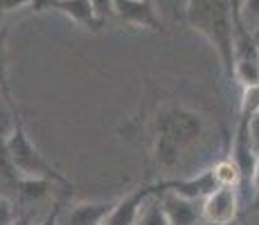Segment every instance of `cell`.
I'll return each mask as SVG.
<instances>
[{
	"label": "cell",
	"mask_w": 259,
	"mask_h": 225,
	"mask_svg": "<svg viewBox=\"0 0 259 225\" xmlns=\"http://www.w3.org/2000/svg\"><path fill=\"white\" fill-rule=\"evenodd\" d=\"M156 192H158V183L142 185V187H136L133 192H128L126 196L115 201L111 214H108V218H106V225H136L138 214H140L144 201Z\"/></svg>",
	"instance_id": "obj_8"
},
{
	"label": "cell",
	"mask_w": 259,
	"mask_h": 225,
	"mask_svg": "<svg viewBox=\"0 0 259 225\" xmlns=\"http://www.w3.org/2000/svg\"><path fill=\"white\" fill-rule=\"evenodd\" d=\"M153 135V158L158 167L178 169L187 153L205 142L207 119L194 108L169 104L156 115Z\"/></svg>",
	"instance_id": "obj_1"
},
{
	"label": "cell",
	"mask_w": 259,
	"mask_h": 225,
	"mask_svg": "<svg viewBox=\"0 0 259 225\" xmlns=\"http://www.w3.org/2000/svg\"><path fill=\"white\" fill-rule=\"evenodd\" d=\"M219 187H221V185H219L217 176H214L212 167L203 169V171H196V173H189V176L158 183V192H174V194H178V196L192 198V201H205Z\"/></svg>",
	"instance_id": "obj_4"
},
{
	"label": "cell",
	"mask_w": 259,
	"mask_h": 225,
	"mask_svg": "<svg viewBox=\"0 0 259 225\" xmlns=\"http://www.w3.org/2000/svg\"><path fill=\"white\" fill-rule=\"evenodd\" d=\"M29 5H32V0H0V18H3L5 14L16 12V9L29 7Z\"/></svg>",
	"instance_id": "obj_17"
},
{
	"label": "cell",
	"mask_w": 259,
	"mask_h": 225,
	"mask_svg": "<svg viewBox=\"0 0 259 225\" xmlns=\"http://www.w3.org/2000/svg\"><path fill=\"white\" fill-rule=\"evenodd\" d=\"M241 225H259V209H248L241 218Z\"/></svg>",
	"instance_id": "obj_22"
},
{
	"label": "cell",
	"mask_w": 259,
	"mask_h": 225,
	"mask_svg": "<svg viewBox=\"0 0 259 225\" xmlns=\"http://www.w3.org/2000/svg\"><path fill=\"white\" fill-rule=\"evenodd\" d=\"M95 14L99 16V21H111L115 18V0H91Z\"/></svg>",
	"instance_id": "obj_16"
},
{
	"label": "cell",
	"mask_w": 259,
	"mask_h": 225,
	"mask_svg": "<svg viewBox=\"0 0 259 225\" xmlns=\"http://www.w3.org/2000/svg\"><path fill=\"white\" fill-rule=\"evenodd\" d=\"M29 9H32V12H48V9H54V12L68 16L70 21H74L86 29H91V32H97V29L104 27V21H99V16L95 14L91 0H32Z\"/></svg>",
	"instance_id": "obj_6"
},
{
	"label": "cell",
	"mask_w": 259,
	"mask_h": 225,
	"mask_svg": "<svg viewBox=\"0 0 259 225\" xmlns=\"http://www.w3.org/2000/svg\"><path fill=\"white\" fill-rule=\"evenodd\" d=\"M18 216L21 214L16 212V203L0 192V225H14Z\"/></svg>",
	"instance_id": "obj_15"
},
{
	"label": "cell",
	"mask_w": 259,
	"mask_h": 225,
	"mask_svg": "<svg viewBox=\"0 0 259 225\" xmlns=\"http://www.w3.org/2000/svg\"><path fill=\"white\" fill-rule=\"evenodd\" d=\"M205 225H207V223H205Z\"/></svg>",
	"instance_id": "obj_26"
},
{
	"label": "cell",
	"mask_w": 259,
	"mask_h": 225,
	"mask_svg": "<svg viewBox=\"0 0 259 225\" xmlns=\"http://www.w3.org/2000/svg\"><path fill=\"white\" fill-rule=\"evenodd\" d=\"M7 151L12 158L16 171L23 178H43V180H52V183L61 185L63 189H70V180L63 176L50 160L34 147V142L29 140V135L25 133L23 122L16 126V131L12 133V138L7 140Z\"/></svg>",
	"instance_id": "obj_3"
},
{
	"label": "cell",
	"mask_w": 259,
	"mask_h": 225,
	"mask_svg": "<svg viewBox=\"0 0 259 225\" xmlns=\"http://www.w3.org/2000/svg\"><path fill=\"white\" fill-rule=\"evenodd\" d=\"M0 93L3 99H7L12 106H16L12 97V86H9V27H0Z\"/></svg>",
	"instance_id": "obj_12"
},
{
	"label": "cell",
	"mask_w": 259,
	"mask_h": 225,
	"mask_svg": "<svg viewBox=\"0 0 259 225\" xmlns=\"http://www.w3.org/2000/svg\"><path fill=\"white\" fill-rule=\"evenodd\" d=\"M59 214H61V203H54L52 209H50L36 225H59Z\"/></svg>",
	"instance_id": "obj_18"
},
{
	"label": "cell",
	"mask_w": 259,
	"mask_h": 225,
	"mask_svg": "<svg viewBox=\"0 0 259 225\" xmlns=\"http://www.w3.org/2000/svg\"><path fill=\"white\" fill-rule=\"evenodd\" d=\"M250 140H252V147L259 153V113L250 119Z\"/></svg>",
	"instance_id": "obj_21"
},
{
	"label": "cell",
	"mask_w": 259,
	"mask_h": 225,
	"mask_svg": "<svg viewBox=\"0 0 259 225\" xmlns=\"http://www.w3.org/2000/svg\"><path fill=\"white\" fill-rule=\"evenodd\" d=\"M115 201L108 203H79L59 214V225H104Z\"/></svg>",
	"instance_id": "obj_10"
},
{
	"label": "cell",
	"mask_w": 259,
	"mask_h": 225,
	"mask_svg": "<svg viewBox=\"0 0 259 225\" xmlns=\"http://www.w3.org/2000/svg\"><path fill=\"white\" fill-rule=\"evenodd\" d=\"M241 21L252 34L259 32V0H241L239 3Z\"/></svg>",
	"instance_id": "obj_14"
},
{
	"label": "cell",
	"mask_w": 259,
	"mask_h": 225,
	"mask_svg": "<svg viewBox=\"0 0 259 225\" xmlns=\"http://www.w3.org/2000/svg\"><path fill=\"white\" fill-rule=\"evenodd\" d=\"M248 209H259V158H257V169H255V178H252V203Z\"/></svg>",
	"instance_id": "obj_19"
},
{
	"label": "cell",
	"mask_w": 259,
	"mask_h": 225,
	"mask_svg": "<svg viewBox=\"0 0 259 225\" xmlns=\"http://www.w3.org/2000/svg\"><path fill=\"white\" fill-rule=\"evenodd\" d=\"M14 225H36V209H23Z\"/></svg>",
	"instance_id": "obj_20"
},
{
	"label": "cell",
	"mask_w": 259,
	"mask_h": 225,
	"mask_svg": "<svg viewBox=\"0 0 259 225\" xmlns=\"http://www.w3.org/2000/svg\"><path fill=\"white\" fill-rule=\"evenodd\" d=\"M212 169H214V176H217V180H219V185H221V187H237V189H241V183H243L241 169L237 167V162L230 156L217 160V162L212 164ZM239 196H241V194H239Z\"/></svg>",
	"instance_id": "obj_13"
},
{
	"label": "cell",
	"mask_w": 259,
	"mask_h": 225,
	"mask_svg": "<svg viewBox=\"0 0 259 225\" xmlns=\"http://www.w3.org/2000/svg\"><path fill=\"white\" fill-rule=\"evenodd\" d=\"M241 196L237 187H219L203 201V216L207 225H230L239 218Z\"/></svg>",
	"instance_id": "obj_5"
},
{
	"label": "cell",
	"mask_w": 259,
	"mask_h": 225,
	"mask_svg": "<svg viewBox=\"0 0 259 225\" xmlns=\"http://www.w3.org/2000/svg\"><path fill=\"white\" fill-rule=\"evenodd\" d=\"M189 27L210 41L226 79H235V14L232 0H185Z\"/></svg>",
	"instance_id": "obj_2"
},
{
	"label": "cell",
	"mask_w": 259,
	"mask_h": 225,
	"mask_svg": "<svg viewBox=\"0 0 259 225\" xmlns=\"http://www.w3.org/2000/svg\"><path fill=\"white\" fill-rule=\"evenodd\" d=\"M115 18L124 25L147 27L151 32H160L162 25L156 16L151 0H115Z\"/></svg>",
	"instance_id": "obj_9"
},
{
	"label": "cell",
	"mask_w": 259,
	"mask_h": 225,
	"mask_svg": "<svg viewBox=\"0 0 259 225\" xmlns=\"http://www.w3.org/2000/svg\"><path fill=\"white\" fill-rule=\"evenodd\" d=\"M0 97H3V93H0Z\"/></svg>",
	"instance_id": "obj_24"
},
{
	"label": "cell",
	"mask_w": 259,
	"mask_h": 225,
	"mask_svg": "<svg viewBox=\"0 0 259 225\" xmlns=\"http://www.w3.org/2000/svg\"><path fill=\"white\" fill-rule=\"evenodd\" d=\"M104 225H106V223H104Z\"/></svg>",
	"instance_id": "obj_25"
},
{
	"label": "cell",
	"mask_w": 259,
	"mask_h": 225,
	"mask_svg": "<svg viewBox=\"0 0 259 225\" xmlns=\"http://www.w3.org/2000/svg\"><path fill=\"white\" fill-rule=\"evenodd\" d=\"M160 201L165 205L167 218L171 225H205L203 216V201H192V198L178 196L174 192H158Z\"/></svg>",
	"instance_id": "obj_7"
},
{
	"label": "cell",
	"mask_w": 259,
	"mask_h": 225,
	"mask_svg": "<svg viewBox=\"0 0 259 225\" xmlns=\"http://www.w3.org/2000/svg\"><path fill=\"white\" fill-rule=\"evenodd\" d=\"M136 225H171L167 218L165 205L160 201V194H151V196L144 201L140 214H138Z\"/></svg>",
	"instance_id": "obj_11"
},
{
	"label": "cell",
	"mask_w": 259,
	"mask_h": 225,
	"mask_svg": "<svg viewBox=\"0 0 259 225\" xmlns=\"http://www.w3.org/2000/svg\"><path fill=\"white\" fill-rule=\"evenodd\" d=\"M255 38H257V45H259V32H257V34H255Z\"/></svg>",
	"instance_id": "obj_23"
}]
</instances>
